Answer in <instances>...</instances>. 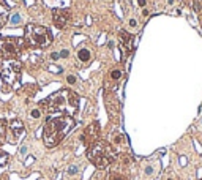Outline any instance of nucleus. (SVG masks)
Segmentation results:
<instances>
[{
  "label": "nucleus",
  "mask_w": 202,
  "mask_h": 180,
  "mask_svg": "<svg viewBox=\"0 0 202 180\" xmlns=\"http://www.w3.org/2000/svg\"><path fill=\"white\" fill-rule=\"evenodd\" d=\"M43 106L51 115H74L78 111L79 101L78 96L71 90H59V92L52 93L47 100L43 101Z\"/></svg>",
  "instance_id": "obj_1"
},
{
  "label": "nucleus",
  "mask_w": 202,
  "mask_h": 180,
  "mask_svg": "<svg viewBox=\"0 0 202 180\" xmlns=\"http://www.w3.org/2000/svg\"><path fill=\"white\" fill-rule=\"evenodd\" d=\"M74 127L71 115H51L43 128V141L46 147H55Z\"/></svg>",
  "instance_id": "obj_2"
},
{
  "label": "nucleus",
  "mask_w": 202,
  "mask_h": 180,
  "mask_svg": "<svg viewBox=\"0 0 202 180\" xmlns=\"http://www.w3.org/2000/svg\"><path fill=\"white\" fill-rule=\"evenodd\" d=\"M115 150L111 144H107L106 141H95L93 144L88 145L87 150V158L92 161L98 169H104L107 168L111 163H114L115 160Z\"/></svg>",
  "instance_id": "obj_3"
},
{
  "label": "nucleus",
  "mask_w": 202,
  "mask_h": 180,
  "mask_svg": "<svg viewBox=\"0 0 202 180\" xmlns=\"http://www.w3.org/2000/svg\"><path fill=\"white\" fill-rule=\"evenodd\" d=\"M24 41H25V46L43 49V47H47L52 43V35L43 25L27 24L24 30Z\"/></svg>",
  "instance_id": "obj_4"
},
{
  "label": "nucleus",
  "mask_w": 202,
  "mask_h": 180,
  "mask_svg": "<svg viewBox=\"0 0 202 180\" xmlns=\"http://www.w3.org/2000/svg\"><path fill=\"white\" fill-rule=\"evenodd\" d=\"M25 41L24 38H13V37H5L0 40V57L3 60H11L16 59L21 49H24Z\"/></svg>",
  "instance_id": "obj_5"
},
{
  "label": "nucleus",
  "mask_w": 202,
  "mask_h": 180,
  "mask_svg": "<svg viewBox=\"0 0 202 180\" xmlns=\"http://www.w3.org/2000/svg\"><path fill=\"white\" fill-rule=\"evenodd\" d=\"M21 73V62L18 59H11V60H3V66L0 76H2V81L8 85L16 84V81L19 78Z\"/></svg>",
  "instance_id": "obj_6"
},
{
  "label": "nucleus",
  "mask_w": 202,
  "mask_h": 180,
  "mask_svg": "<svg viewBox=\"0 0 202 180\" xmlns=\"http://www.w3.org/2000/svg\"><path fill=\"white\" fill-rule=\"evenodd\" d=\"M24 123L22 120H19V119H13L8 125H6V142H10V144H16L19 139H21V136L24 134Z\"/></svg>",
  "instance_id": "obj_7"
},
{
  "label": "nucleus",
  "mask_w": 202,
  "mask_h": 180,
  "mask_svg": "<svg viewBox=\"0 0 202 180\" xmlns=\"http://www.w3.org/2000/svg\"><path fill=\"white\" fill-rule=\"evenodd\" d=\"M98 137H100V123L93 122V123H90V125L85 128L84 134H82V141L88 142V145H90V144H93L95 141H98Z\"/></svg>",
  "instance_id": "obj_8"
},
{
  "label": "nucleus",
  "mask_w": 202,
  "mask_h": 180,
  "mask_svg": "<svg viewBox=\"0 0 202 180\" xmlns=\"http://www.w3.org/2000/svg\"><path fill=\"white\" fill-rule=\"evenodd\" d=\"M52 21L59 29H63L69 22V13L68 10H62V8H55L52 10Z\"/></svg>",
  "instance_id": "obj_9"
},
{
  "label": "nucleus",
  "mask_w": 202,
  "mask_h": 180,
  "mask_svg": "<svg viewBox=\"0 0 202 180\" xmlns=\"http://www.w3.org/2000/svg\"><path fill=\"white\" fill-rule=\"evenodd\" d=\"M120 40H122V51H123V57H127L128 52L133 49V37L128 32L120 30Z\"/></svg>",
  "instance_id": "obj_10"
},
{
  "label": "nucleus",
  "mask_w": 202,
  "mask_h": 180,
  "mask_svg": "<svg viewBox=\"0 0 202 180\" xmlns=\"http://www.w3.org/2000/svg\"><path fill=\"white\" fill-rule=\"evenodd\" d=\"M8 18H10V6L5 0H0V29L8 22Z\"/></svg>",
  "instance_id": "obj_11"
},
{
  "label": "nucleus",
  "mask_w": 202,
  "mask_h": 180,
  "mask_svg": "<svg viewBox=\"0 0 202 180\" xmlns=\"http://www.w3.org/2000/svg\"><path fill=\"white\" fill-rule=\"evenodd\" d=\"M186 6H190L193 11L200 13L202 11V0H183Z\"/></svg>",
  "instance_id": "obj_12"
},
{
  "label": "nucleus",
  "mask_w": 202,
  "mask_h": 180,
  "mask_svg": "<svg viewBox=\"0 0 202 180\" xmlns=\"http://www.w3.org/2000/svg\"><path fill=\"white\" fill-rule=\"evenodd\" d=\"M109 180H128V177L122 174L120 171H111V174H109Z\"/></svg>",
  "instance_id": "obj_13"
},
{
  "label": "nucleus",
  "mask_w": 202,
  "mask_h": 180,
  "mask_svg": "<svg viewBox=\"0 0 202 180\" xmlns=\"http://www.w3.org/2000/svg\"><path fill=\"white\" fill-rule=\"evenodd\" d=\"M78 57H79L81 62H88V60H90V52H88L87 47H82V49H79Z\"/></svg>",
  "instance_id": "obj_14"
},
{
  "label": "nucleus",
  "mask_w": 202,
  "mask_h": 180,
  "mask_svg": "<svg viewBox=\"0 0 202 180\" xmlns=\"http://www.w3.org/2000/svg\"><path fill=\"white\" fill-rule=\"evenodd\" d=\"M5 136H6V122L0 119V144L5 141Z\"/></svg>",
  "instance_id": "obj_15"
},
{
  "label": "nucleus",
  "mask_w": 202,
  "mask_h": 180,
  "mask_svg": "<svg viewBox=\"0 0 202 180\" xmlns=\"http://www.w3.org/2000/svg\"><path fill=\"white\" fill-rule=\"evenodd\" d=\"M21 24V14L19 13H13L11 18H10V25H19Z\"/></svg>",
  "instance_id": "obj_16"
},
{
  "label": "nucleus",
  "mask_w": 202,
  "mask_h": 180,
  "mask_svg": "<svg viewBox=\"0 0 202 180\" xmlns=\"http://www.w3.org/2000/svg\"><path fill=\"white\" fill-rule=\"evenodd\" d=\"M8 160H10V155L6 153V152L0 150V168H2V166H5L6 163H8Z\"/></svg>",
  "instance_id": "obj_17"
},
{
  "label": "nucleus",
  "mask_w": 202,
  "mask_h": 180,
  "mask_svg": "<svg viewBox=\"0 0 202 180\" xmlns=\"http://www.w3.org/2000/svg\"><path fill=\"white\" fill-rule=\"evenodd\" d=\"M111 78H112L114 81H118L122 78V71L120 70H112V71H111Z\"/></svg>",
  "instance_id": "obj_18"
},
{
  "label": "nucleus",
  "mask_w": 202,
  "mask_h": 180,
  "mask_svg": "<svg viewBox=\"0 0 202 180\" xmlns=\"http://www.w3.org/2000/svg\"><path fill=\"white\" fill-rule=\"evenodd\" d=\"M32 117H33V119H40V117H41V111L40 109H33L32 111Z\"/></svg>",
  "instance_id": "obj_19"
},
{
  "label": "nucleus",
  "mask_w": 202,
  "mask_h": 180,
  "mask_svg": "<svg viewBox=\"0 0 202 180\" xmlns=\"http://www.w3.org/2000/svg\"><path fill=\"white\" fill-rule=\"evenodd\" d=\"M68 172H69L71 175H73V174H76V172H78V166H71V168L68 169Z\"/></svg>",
  "instance_id": "obj_20"
},
{
  "label": "nucleus",
  "mask_w": 202,
  "mask_h": 180,
  "mask_svg": "<svg viewBox=\"0 0 202 180\" xmlns=\"http://www.w3.org/2000/svg\"><path fill=\"white\" fill-rule=\"evenodd\" d=\"M68 55H69L68 49H62V51H60V57H68Z\"/></svg>",
  "instance_id": "obj_21"
},
{
  "label": "nucleus",
  "mask_w": 202,
  "mask_h": 180,
  "mask_svg": "<svg viewBox=\"0 0 202 180\" xmlns=\"http://www.w3.org/2000/svg\"><path fill=\"white\" fill-rule=\"evenodd\" d=\"M51 59H52V60H59V59H60V54L52 52V54H51Z\"/></svg>",
  "instance_id": "obj_22"
},
{
  "label": "nucleus",
  "mask_w": 202,
  "mask_h": 180,
  "mask_svg": "<svg viewBox=\"0 0 202 180\" xmlns=\"http://www.w3.org/2000/svg\"><path fill=\"white\" fill-rule=\"evenodd\" d=\"M68 84H74V82H76V78H74V76H68Z\"/></svg>",
  "instance_id": "obj_23"
},
{
  "label": "nucleus",
  "mask_w": 202,
  "mask_h": 180,
  "mask_svg": "<svg viewBox=\"0 0 202 180\" xmlns=\"http://www.w3.org/2000/svg\"><path fill=\"white\" fill-rule=\"evenodd\" d=\"M145 3H147V0H136V5L139 6H145Z\"/></svg>",
  "instance_id": "obj_24"
},
{
  "label": "nucleus",
  "mask_w": 202,
  "mask_h": 180,
  "mask_svg": "<svg viewBox=\"0 0 202 180\" xmlns=\"http://www.w3.org/2000/svg\"><path fill=\"white\" fill-rule=\"evenodd\" d=\"M130 27H136V21H134V19L130 21Z\"/></svg>",
  "instance_id": "obj_25"
},
{
  "label": "nucleus",
  "mask_w": 202,
  "mask_h": 180,
  "mask_svg": "<svg viewBox=\"0 0 202 180\" xmlns=\"http://www.w3.org/2000/svg\"><path fill=\"white\" fill-rule=\"evenodd\" d=\"M180 164H182V166L186 164V160H185V158H180Z\"/></svg>",
  "instance_id": "obj_26"
},
{
  "label": "nucleus",
  "mask_w": 202,
  "mask_h": 180,
  "mask_svg": "<svg viewBox=\"0 0 202 180\" xmlns=\"http://www.w3.org/2000/svg\"><path fill=\"white\" fill-rule=\"evenodd\" d=\"M25 152H27V147H22V149H21V153H22V155L25 153Z\"/></svg>",
  "instance_id": "obj_27"
},
{
  "label": "nucleus",
  "mask_w": 202,
  "mask_h": 180,
  "mask_svg": "<svg viewBox=\"0 0 202 180\" xmlns=\"http://www.w3.org/2000/svg\"><path fill=\"white\" fill-rule=\"evenodd\" d=\"M200 24H202V11H200Z\"/></svg>",
  "instance_id": "obj_28"
},
{
  "label": "nucleus",
  "mask_w": 202,
  "mask_h": 180,
  "mask_svg": "<svg viewBox=\"0 0 202 180\" xmlns=\"http://www.w3.org/2000/svg\"><path fill=\"white\" fill-rule=\"evenodd\" d=\"M200 180H202V178H200Z\"/></svg>",
  "instance_id": "obj_29"
}]
</instances>
